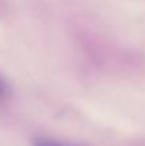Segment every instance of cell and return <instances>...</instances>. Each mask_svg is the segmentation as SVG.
Returning a JSON list of instances; mask_svg holds the SVG:
<instances>
[{"mask_svg":"<svg viewBox=\"0 0 145 146\" xmlns=\"http://www.w3.org/2000/svg\"><path fill=\"white\" fill-rule=\"evenodd\" d=\"M33 146H80V145H74V143H68V142H61V141L51 139V138H36L33 141Z\"/></svg>","mask_w":145,"mask_h":146,"instance_id":"1","label":"cell"},{"mask_svg":"<svg viewBox=\"0 0 145 146\" xmlns=\"http://www.w3.org/2000/svg\"><path fill=\"white\" fill-rule=\"evenodd\" d=\"M9 94H10V91H9V87H7V84H6V81L0 77V102L1 101H4L6 98L9 97Z\"/></svg>","mask_w":145,"mask_h":146,"instance_id":"2","label":"cell"}]
</instances>
